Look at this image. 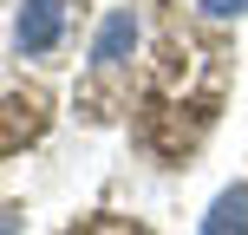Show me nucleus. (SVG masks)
<instances>
[{
  "label": "nucleus",
  "instance_id": "nucleus-2",
  "mask_svg": "<svg viewBox=\"0 0 248 235\" xmlns=\"http://www.w3.org/2000/svg\"><path fill=\"white\" fill-rule=\"evenodd\" d=\"M137 46V13L131 7H111L98 20V33H92V65H124Z\"/></svg>",
  "mask_w": 248,
  "mask_h": 235
},
{
  "label": "nucleus",
  "instance_id": "nucleus-3",
  "mask_svg": "<svg viewBox=\"0 0 248 235\" xmlns=\"http://www.w3.org/2000/svg\"><path fill=\"white\" fill-rule=\"evenodd\" d=\"M202 235H248V183L222 189V196L209 203V216H202Z\"/></svg>",
  "mask_w": 248,
  "mask_h": 235
},
{
  "label": "nucleus",
  "instance_id": "nucleus-1",
  "mask_svg": "<svg viewBox=\"0 0 248 235\" xmlns=\"http://www.w3.org/2000/svg\"><path fill=\"white\" fill-rule=\"evenodd\" d=\"M59 33H65V0H20V13H13V46H20V59L52 52Z\"/></svg>",
  "mask_w": 248,
  "mask_h": 235
},
{
  "label": "nucleus",
  "instance_id": "nucleus-4",
  "mask_svg": "<svg viewBox=\"0 0 248 235\" xmlns=\"http://www.w3.org/2000/svg\"><path fill=\"white\" fill-rule=\"evenodd\" d=\"M202 13H209V20H242L248 0H202Z\"/></svg>",
  "mask_w": 248,
  "mask_h": 235
},
{
  "label": "nucleus",
  "instance_id": "nucleus-5",
  "mask_svg": "<svg viewBox=\"0 0 248 235\" xmlns=\"http://www.w3.org/2000/svg\"><path fill=\"white\" fill-rule=\"evenodd\" d=\"M0 235H20V222H13V216H0Z\"/></svg>",
  "mask_w": 248,
  "mask_h": 235
}]
</instances>
